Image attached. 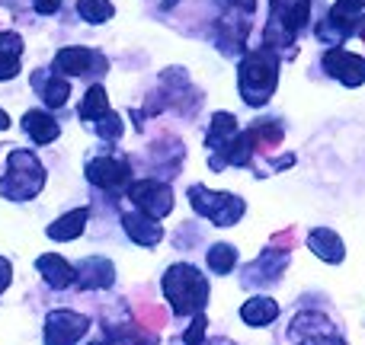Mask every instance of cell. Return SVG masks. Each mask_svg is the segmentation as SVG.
<instances>
[{
	"label": "cell",
	"instance_id": "22",
	"mask_svg": "<svg viewBox=\"0 0 365 345\" xmlns=\"http://www.w3.org/2000/svg\"><path fill=\"white\" fill-rule=\"evenodd\" d=\"M240 317H244L247 327H269L279 317V304L272 297H250V301L240 307Z\"/></svg>",
	"mask_w": 365,
	"mask_h": 345
},
{
	"label": "cell",
	"instance_id": "12",
	"mask_svg": "<svg viewBox=\"0 0 365 345\" xmlns=\"http://www.w3.org/2000/svg\"><path fill=\"white\" fill-rule=\"evenodd\" d=\"M113 282H115V269H113V262L103 256H87L81 262V269H77V285H81L83 291L109 288Z\"/></svg>",
	"mask_w": 365,
	"mask_h": 345
},
{
	"label": "cell",
	"instance_id": "8",
	"mask_svg": "<svg viewBox=\"0 0 365 345\" xmlns=\"http://www.w3.org/2000/svg\"><path fill=\"white\" fill-rule=\"evenodd\" d=\"M128 198L138 205L141 214H148V218H154V221L167 218V214L173 211V189L158 179L132 182V186H128Z\"/></svg>",
	"mask_w": 365,
	"mask_h": 345
},
{
	"label": "cell",
	"instance_id": "10",
	"mask_svg": "<svg viewBox=\"0 0 365 345\" xmlns=\"http://www.w3.org/2000/svg\"><path fill=\"white\" fill-rule=\"evenodd\" d=\"M324 70H327L330 77H336L340 83H346V87L365 83V58L353 55V51H346V48H330L327 55H324Z\"/></svg>",
	"mask_w": 365,
	"mask_h": 345
},
{
	"label": "cell",
	"instance_id": "38",
	"mask_svg": "<svg viewBox=\"0 0 365 345\" xmlns=\"http://www.w3.org/2000/svg\"><path fill=\"white\" fill-rule=\"evenodd\" d=\"M90 345H106V342H90Z\"/></svg>",
	"mask_w": 365,
	"mask_h": 345
},
{
	"label": "cell",
	"instance_id": "17",
	"mask_svg": "<svg viewBox=\"0 0 365 345\" xmlns=\"http://www.w3.org/2000/svg\"><path fill=\"white\" fill-rule=\"evenodd\" d=\"M285 262H289L285 250H279V256H276V250H266L263 256L257 259V262L247 265V282H250V285H269V282H276L279 272L285 269Z\"/></svg>",
	"mask_w": 365,
	"mask_h": 345
},
{
	"label": "cell",
	"instance_id": "3",
	"mask_svg": "<svg viewBox=\"0 0 365 345\" xmlns=\"http://www.w3.org/2000/svg\"><path fill=\"white\" fill-rule=\"evenodd\" d=\"M45 186V166L32 151H13L6 173L0 179V195L10 201H29L42 192Z\"/></svg>",
	"mask_w": 365,
	"mask_h": 345
},
{
	"label": "cell",
	"instance_id": "28",
	"mask_svg": "<svg viewBox=\"0 0 365 345\" xmlns=\"http://www.w3.org/2000/svg\"><path fill=\"white\" fill-rule=\"evenodd\" d=\"M77 13H81L87 23L100 26L113 16V4H109V0H77Z\"/></svg>",
	"mask_w": 365,
	"mask_h": 345
},
{
	"label": "cell",
	"instance_id": "18",
	"mask_svg": "<svg viewBox=\"0 0 365 345\" xmlns=\"http://www.w3.org/2000/svg\"><path fill=\"white\" fill-rule=\"evenodd\" d=\"M308 250H314L317 259H324V262H343V256H346V250H343V240L336 237L334 230H327V227H317V230L308 233Z\"/></svg>",
	"mask_w": 365,
	"mask_h": 345
},
{
	"label": "cell",
	"instance_id": "5",
	"mask_svg": "<svg viewBox=\"0 0 365 345\" xmlns=\"http://www.w3.org/2000/svg\"><path fill=\"white\" fill-rule=\"evenodd\" d=\"M353 32L365 36V0H336L334 10L317 26V38L334 45V48H340Z\"/></svg>",
	"mask_w": 365,
	"mask_h": 345
},
{
	"label": "cell",
	"instance_id": "34",
	"mask_svg": "<svg viewBox=\"0 0 365 345\" xmlns=\"http://www.w3.org/2000/svg\"><path fill=\"white\" fill-rule=\"evenodd\" d=\"M10 278H13V265L6 262V259H0V294L6 291V285H10Z\"/></svg>",
	"mask_w": 365,
	"mask_h": 345
},
{
	"label": "cell",
	"instance_id": "33",
	"mask_svg": "<svg viewBox=\"0 0 365 345\" xmlns=\"http://www.w3.org/2000/svg\"><path fill=\"white\" fill-rule=\"evenodd\" d=\"M221 4H227L237 13H247V16H253V10H257V0H221Z\"/></svg>",
	"mask_w": 365,
	"mask_h": 345
},
{
	"label": "cell",
	"instance_id": "1",
	"mask_svg": "<svg viewBox=\"0 0 365 345\" xmlns=\"http://www.w3.org/2000/svg\"><path fill=\"white\" fill-rule=\"evenodd\" d=\"M237 83H240V96H244L247 106H266L269 96L276 93L279 83V58L269 45L250 51V55L240 61L237 70Z\"/></svg>",
	"mask_w": 365,
	"mask_h": 345
},
{
	"label": "cell",
	"instance_id": "26",
	"mask_svg": "<svg viewBox=\"0 0 365 345\" xmlns=\"http://www.w3.org/2000/svg\"><path fill=\"white\" fill-rule=\"evenodd\" d=\"M109 336H115L119 345H158V336L148 333L145 327H132V323H122V327H109Z\"/></svg>",
	"mask_w": 365,
	"mask_h": 345
},
{
	"label": "cell",
	"instance_id": "24",
	"mask_svg": "<svg viewBox=\"0 0 365 345\" xmlns=\"http://www.w3.org/2000/svg\"><path fill=\"white\" fill-rule=\"evenodd\" d=\"M247 134H250L253 151H272V147L282 144V128H279L276 122H259V125H253Z\"/></svg>",
	"mask_w": 365,
	"mask_h": 345
},
{
	"label": "cell",
	"instance_id": "35",
	"mask_svg": "<svg viewBox=\"0 0 365 345\" xmlns=\"http://www.w3.org/2000/svg\"><path fill=\"white\" fill-rule=\"evenodd\" d=\"M32 4H36L38 13H55L61 6V0H32Z\"/></svg>",
	"mask_w": 365,
	"mask_h": 345
},
{
	"label": "cell",
	"instance_id": "14",
	"mask_svg": "<svg viewBox=\"0 0 365 345\" xmlns=\"http://www.w3.org/2000/svg\"><path fill=\"white\" fill-rule=\"evenodd\" d=\"M122 227H125V233L135 240L138 246H158L160 240H164V227L158 224L154 218H148V214H135V211H128V214H122Z\"/></svg>",
	"mask_w": 365,
	"mask_h": 345
},
{
	"label": "cell",
	"instance_id": "2",
	"mask_svg": "<svg viewBox=\"0 0 365 345\" xmlns=\"http://www.w3.org/2000/svg\"><path fill=\"white\" fill-rule=\"evenodd\" d=\"M164 294L177 317L202 314V307L208 304V282H205V275H199V269L177 262L164 275Z\"/></svg>",
	"mask_w": 365,
	"mask_h": 345
},
{
	"label": "cell",
	"instance_id": "6",
	"mask_svg": "<svg viewBox=\"0 0 365 345\" xmlns=\"http://www.w3.org/2000/svg\"><path fill=\"white\" fill-rule=\"evenodd\" d=\"M189 201H192V208L202 214V218H208L218 227L237 224L247 211L244 198H237V195H231V192H212V189H205V186L189 189Z\"/></svg>",
	"mask_w": 365,
	"mask_h": 345
},
{
	"label": "cell",
	"instance_id": "4",
	"mask_svg": "<svg viewBox=\"0 0 365 345\" xmlns=\"http://www.w3.org/2000/svg\"><path fill=\"white\" fill-rule=\"evenodd\" d=\"M308 16H311V0H272L269 26H266V45L272 51L295 45Z\"/></svg>",
	"mask_w": 365,
	"mask_h": 345
},
{
	"label": "cell",
	"instance_id": "13",
	"mask_svg": "<svg viewBox=\"0 0 365 345\" xmlns=\"http://www.w3.org/2000/svg\"><path fill=\"white\" fill-rule=\"evenodd\" d=\"M90 64H96V68L106 70V58L93 55V51H87V48H61L55 55V70L58 74H71V77L87 74Z\"/></svg>",
	"mask_w": 365,
	"mask_h": 345
},
{
	"label": "cell",
	"instance_id": "27",
	"mask_svg": "<svg viewBox=\"0 0 365 345\" xmlns=\"http://www.w3.org/2000/svg\"><path fill=\"white\" fill-rule=\"evenodd\" d=\"M237 265V250L227 243H215L212 250H208V269L215 272V275H227V272Z\"/></svg>",
	"mask_w": 365,
	"mask_h": 345
},
{
	"label": "cell",
	"instance_id": "11",
	"mask_svg": "<svg viewBox=\"0 0 365 345\" xmlns=\"http://www.w3.org/2000/svg\"><path fill=\"white\" fill-rule=\"evenodd\" d=\"M87 179L93 182V186L100 189H109V192H115V189H122L128 179H132V170H128L125 160H115V157H96L87 164Z\"/></svg>",
	"mask_w": 365,
	"mask_h": 345
},
{
	"label": "cell",
	"instance_id": "16",
	"mask_svg": "<svg viewBox=\"0 0 365 345\" xmlns=\"http://www.w3.org/2000/svg\"><path fill=\"white\" fill-rule=\"evenodd\" d=\"M36 265H38L42 278L51 285V288H71V285L77 282V269L71 262H64L61 256H55V253H45V256H38Z\"/></svg>",
	"mask_w": 365,
	"mask_h": 345
},
{
	"label": "cell",
	"instance_id": "15",
	"mask_svg": "<svg viewBox=\"0 0 365 345\" xmlns=\"http://www.w3.org/2000/svg\"><path fill=\"white\" fill-rule=\"evenodd\" d=\"M32 87L42 93L45 106H51V109L64 106V102H68V96H71L68 80H61V74H58V70H36V74H32Z\"/></svg>",
	"mask_w": 365,
	"mask_h": 345
},
{
	"label": "cell",
	"instance_id": "32",
	"mask_svg": "<svg viewBox=\"0 0 365 345\" xmlns=\"http://www.w3.org/2000/svg\"><path fill=\"white\" fill-rule=\"evenodd\" d=\"M295 243V233L292 230H282V233H272V250H285L289 253V246Z\"/></svg>",
	"mask_w": 365,
	"mask_h": 345
},
{
	"label": "cell",
	"instance_id": "31",
	"mask_svg": "<svg viewBox=\"0 0 365 345\" xmlns=\"http://www.w3.org/2000/svg\"><path fill=\"white\" fill-rule=\"evenodd\" d=\"M205 327H208V320L202 314H195L192 327L182 333V342H186V345H202V339H205Z\"/></svg>",
	"mask_w": 365,
	"mask_h": 345
},
{
	"label": "cell",
	"instance_id": "25",
	"mask_svg": "<svg viewBox=\"0 0 365 345\" xmlns=\"http://www.w3.org/2000/svg\"><path fill=\"white\" fill-rule=\"evenodd\" d=\"M81 115L90 122V125H93V122H100V119H106V115H109L106 90H103V87H90L87 96H83V102H81Z\"/></svg>",
	"mask_w": 365,
	"mask_h": 345
},
{
	"label": "cell",
	"instance_id": "19",
	"mask_svg": "<svg viewBox=\"0 0 365 345\" xmlns=\"http://www.w3.org/2000/svg\"><path fill=\"white\" fill-rule=\"evenodd\" d=\"M19 55H23V38L16 32H0V80L16 77Z\"/></svg>",
	"mask_w": 365,
	"mask_h": 345
},
{
	"label": "cell",
	"instance_id": "20",
	"mask_svg": "<svg viewBox=\"0 0 365 345\" xmlns=\"http://www.w3.org/2000/svg\"><path fill=\"white\" fill-rule=\"evenodd\" d=\"M23 128H26V134H29L36 144H51V141L58 138V132H61V128H58V122L51 119V115L36 112V109L23 115Z\"/></svg>",
	"mask_w": 365,
	"mask_h": 345
},
{
	"label": "cell",
	"instance_id": "37",
	"mask_svg": "<svg viewBox=\"0 0 365 345\" xmlns=\"http://www.w3.org/2000/svg\"><path fill=\"white\" fill-rule=\"evenodd\" d=\"M202 345H234L231 339H212V342H202Z\"/></svg>",
	"mask_w": 365,
	"mask_h": 345
},
{
	"label": "cell",
	"instance_id": "21",
	"mask_svg": "<svg viewBox=\"0 0 365 345\" xmlns=\"http://www.w3.org/2000/svg\"><path fill=\"white\" fill-rule=\"evenodd\" d=\"M87 218H90V208H74V211L61 214V218L48 227V237L51 240H77L83 233Z\"/></svg>",
	"mask_w": 365,
	"mask_h": 345
},
{
	"label": "cell",
	"instance_id": "29",
	"mask_svg": "<svg viewBox=\"0 0 365 345\" xmlns=\"http://www.w3.org/2000/svg\"><path fill=\"white\" fill-rule=\"evenodd\" d=\"M138 323L154 333V329H160L167 323V310L158 307V304H138Z\"/></svg>",
	"mask_w": 365,
	"mask_h": 345
},
{
	"label": "cell",
	"instance_id": "7",
	"mask_svg": "<svg viewBox=\"0 0 365 345\" xmlns=\"http://www.w3.org/2000/svg\"><path fill=\"white\" fill-rule=\"evenodd\" d=\"M289 339L295 345H343V336L336 333V327L317 310H308V314H298L292 320Z\"/></svg>",
	"mask_w": 365,
	"mask_h": 345
},
{
	"label": "cell",
	"instance_id": "36",
	"mask_svg": "<svg viewBox=\"0 0 365 345\" xmlns=\"http://www.w3.org/2000/svg\"><path fill=\"white\" fill-rule=\"evenodd\" d=\"M4 128H10V115H6L4 109H0V132H4Z\"/></svg>",
	"mask_w": 365,
	"mask_h": 345
},
{
	"label": "cell",
	"instance_id": "9",
	"mask_svg": "<svg viewBox=\"0 0 365 345\" xmlns=\"http://www.w3.org/2000/svg\"><path fill=\"white\" fill-rule=\"evenodd\" d=\"M90 320L74 310H51L45 317V345H74L87 336Z\"/></svg>",
	"mask_w": 365,
	"mask_h": 345
},
{
	"label": "cell",
	"instance_id": "30",
	"mask_svg": "<svg viewBox=\"0 0 365 345\" xmlns=\"http://www.w3.org/2000/svg\"><path fill=\"white\" fill-rule=\"evenodd\" d=\"M90 128H93V132L100 134V138H106V141H115V138H119V134H122V122H119V115H115V112H109L106 119L93 122V125H90Z\"/></svg>",
	"mask_w": 365,
	"mask_h": 345
},
{
	"label": "cell",
	"instance_id": "23",
	"mask_svg": "<svg viewBox=\"0 0 365 345\" xmlns=\"http://www.w3.org/2000/svg\"><path fill=\"white\" fill-rule=\"evenodd\" d=\"M234 138H237V119H234L231 112H215L212 132H208L205 144L212 147V151H221V147H227Z\"/></svg>",
	"mask_w": 365,
	"mask_h": 345
}]
</instances>
